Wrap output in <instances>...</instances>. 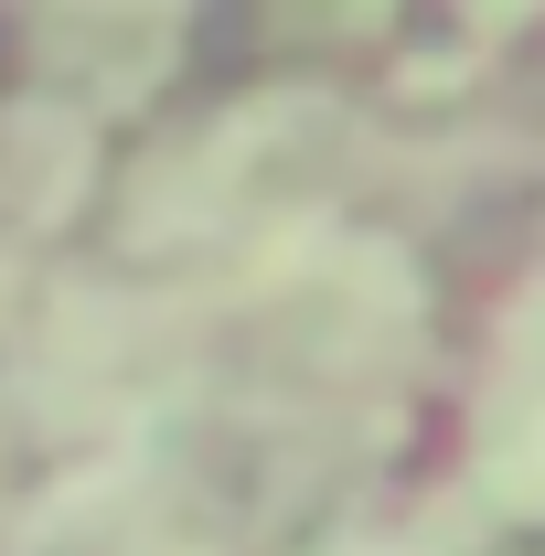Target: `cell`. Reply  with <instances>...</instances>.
I'll use <instances>...</instances> for the list:
<instances>
[{
	"label": "cell",
	"instance_id": "cell-1",
	"mask_svg": "<svg viewBox=\"0 0 545 556\" xmlns=\"http://www.w3.org/2000/svg\"><path fill=\"white\" fill-rule=\"evenodd\" d=\"M503 482L545 503V353H535V386H524V417H503Z\"/></svg>",
	"mask_w": 545,
	"mask_h": 556
}]
</instances>
